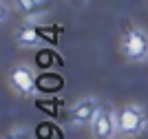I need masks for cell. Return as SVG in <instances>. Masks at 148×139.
Listing matches in <instances>:
<instances>
[{
    "label": "cell",
    "instance_id": "obj_8",
    "mask_svg": "<svg viewBox=\"0 0 148 139\" xmlns=\"http://www.w3.org/2000/svg\"><path fill=\"white\" fill-rule=\"evenodd\" d=\"M56 60H60L51 49H40L36 53V64H38V68H42V71H51V66H53V62Z\"/></svg>",
    "mask_w": 148,
    "mask_h": 139
},
{
    "label": "cell",
    "instance_id": "obj_1",
    "mask_svg": "<svg viewBox=\"0 0 148 139\" xmlns=\"http://www.w3.org/2000/svg\"><path fill=\"white\" fill-rule=\"evenodd\" d=\"M122 55L128 62H146L148 60V33L139 27H126L119 40Z\"/></svg>",
    "mask_w": 148,
    "mask_h": 139
},
{
    "label": "cell",
    "instance_id": "obj_5",
    "mask_svg": "<svg viewBox=\"0 0 148 139\" xmlns=\"http://www.w3.org/2000/svg\"><path fill=\"white\" fill-rule=\"evenodd\" d=\"M99 99L97 97H84L82 102H77L71 108V124L73 126H84V124H91V117H93V113L97 110V106H99Z\"/></svg>",
    "mask_w": 148,
    "mask_h": 139
},
{
    "label": "cell",
    "instance_id": "obj_11",
    "mask_svg": "<svg viewBox=\"0 0 148 139\" xmlns=\"http://www.w3.org/2000/svg\"><path fill=\"white\" fill-rule=\"evenodd\" d=\"M0 11H2V16H0V22L7 24V18H9V7H7V0H0Z\"/></svg>",
    "mask_w": 148,
    "mask_h": 139
},
{
    "label": "cell",
    "instance_id": "obj_3",
    "mask_svg": "<svg viewBox=\"0 0 148 139\" xmlns=\"http://www.w3.org/2000/svg\"><path fill=\"white\" fill-rule=\"evenodd\" d=\"M119 115V133L126 135V137H137L144 128V121H146V115H144V108L137 106V104H126L117 110Z\"/></svg>",
    "mask_w": 148,
    "mask_h": 139
},
{
    "label": "cell",
    "instance_id": "obj_6",
    "mask_svg": "<svg viewBox=\"0 0 148 139\" xmlns=\"http://www.w3.org/2000/svg\"><path fill=\"white\" fill-rule=\"evenodd\" d=\"M64 88V77L51 71H42L40 75H36V91L42 95H56Z\"/></svg>",
    "mask_w": 148,
    "mask_h": 139
},
{
    "label": "cell",
    "instance_id": "obj_7",
    "mask_svg": "<svg viewBox=\"0 0 148 139\" xmlns=\"http://www.w3.org/2000/svg\"><path fill=\"white\" fill-rule=\"evenodd\" d=\"M16 42H18V47H36L38 42H42V36H40L38 27H27L25 24L16 33Z\"/></svg>",
    "mask_w": 148,
    "mask_h": 139
},
{
    "label": "cell",
    "instance_id": "obj_12",
    "mask_svg": "<svg viewBox=\"0 0 148 139\" xmlns=\"http://www.w3.org/2000/svg\"><path fill=\"white\" fill-rule=\"evenodd\" d=\"M5 139H29L25 133H18V130H13V133H9V135H5Z\"/></svg>",
    "mask_w": 148,
    "mask_h": 139
},
{
    "label": "cell",
    "instance_id": "obj_13",
    "mask_svg": "<svg viewBox=\"0 0 148 139\" xmlns=\"http://www.w3.org/2000/svg\"><path fill=\"white\" fill-rule=\"evenodd\" d=\"M75 2H84V0H75Z\"/></svg>",
    "mask_w": 148,
    "mask_h": 139
},
{
    "label": "cell",
    "instance_id": "obj_2",
    "mask_svg": "<svg viewBox=\"0 0 148 139\" xmlns=\"http://www.w3.org/2000/svg\"><path fill=\"white\" fill-rule=\"evenodd\" d=\"M91 133H93L95 139H113L119 133L117 110H108L104 104H99L97 110L91 117Z\"/></svg>",
    "mask_w": 148,
    "mask_h": 139
},
{
    "label": "cell",
    "instance_id": "obj_4",
    "mask_svg": "<svg viewBox=\"0 0 148 139\" xmlns=\"http://www.w3.org/2000/svg\"><path fill=\"white\" fill-rule=\"evenodd\" d=\"M9 82H11V86L20 95H25V97H29L31 93L36 91V75L25 64H18V66H13L9 71Z\"/></svg>",
    "mask_w": 148,
    "mask_h": 139
},
{
    "label": "cell",
    "instance_id": "obj_9",
    "mask_svg": "<svg viewBox=\"0 0 148 139\" xmlns=\"http://www.w3.org/2000/svg\"><path fill=\"white\" fill-rule=\"evenodd\" d=\"M13 5H16V9H18L20 13L31 16V13H36V11H38L40 0H13Z\"/></svg>",
    "mask_w": 148,
    "mask_h": 139
},
{
    "label": "cell",
    "instance_id": "obj_10",
    "mask_svg": "<svg viewBox=\"0 0 148 139\" xmlns=\"http://www.w3.org/2000/svg\"><path fill=\"white\" fill-rule=\"evenodd\" d=\"M36 137L38 139H51L53 137V126H51V124H38L36 126Z\"/></svg>",
    "mask_w": 148,
    "mask_h": 139
}]
</instances>
